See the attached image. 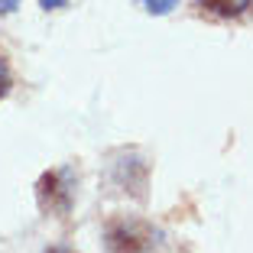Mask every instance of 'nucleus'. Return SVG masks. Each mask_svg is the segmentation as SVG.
Segmentation results:
<instances>
[{
    "instance_id": "obj_4",
    "label": "nucleus",
    "mask_w": 253,
    "mask_h": 253,
    "mask_svg": "<svg viewBox=\"0 0 253 253\" xmlns=\"http://www.w3.org/2000/svg\"><path fill=\"white\" fill-rule=\"evenodd\" d=\"M143 7L149 10V13H156V16H163V13H169L172 7H175V3H179V0H140Z\"/></svg>"
},
{
    "instance_id": "obj_3",
    "label": "nucleus",
    "mask_w": 253,
    "mask_h": 253,
    "mask_svg": "<svg viewBox=\"0 0 253 253\" xmlns=\"http://www.w3.org/2000/svg\"><path fill=\"white\" fill-rule=\"evenodd\" d=\"M198 7L211 16H221V20H237L253 7V0H198Z\"/></svg>"
},
{
    "instance_id": "obj_6",
    "label": "nucleus",
    "mask_w": 253,
    "mask_h": 253,
    "mask_svg": "<svg viewBox=\"0 0 253 253\" xmlns=\"http://www.w3.org/2000/svg\"><path fill=\"white\" fill-rule=\"evenodd\" d=\"M39 3H42L45 10H62V7L68 3V0H39Z\"/></svg>"
},
{
    "instance_id": "obj_2",
    "label": "nucleus",
    "mask_w": 253,
    "mask_h": 253,
    "mask_svg": "<svg viewBox=\"0 0 253 253\" xmlns=\"http://www.w3.org/2000/svg\"><path fill=\"white\" fill-rule=\"evenodd\" d=\"M39 201H42L45 211H55V214L68 211V205H72V192L62 185V175H59V172L42 175V182H39Z\"/></svg>"
},
{
    "instance_id": "obj_7",
    "label": "nucleus",
    "mask_w": 253,
    "mask_h": 253,
    "mask_svg": "<svg viewBox=\"0 0 253 253\" xmlns=\"http://www.w3.org/2000/svg\"><path fill=\"white\" fill-rule=\"evenodd\" d=\"M16 7H20V0H0V13H10Z\"/></svg>"
},
{
    "instance_id": "obj_8",
    "label": "nucleus",
    "mask_w": 253,
    "mask_h": 253,
    "mask_svg": "<svg viewBox=\"0 0 253 253\" xmlns=\"http://www.w3.org/2000/svg\"><path fill=\"white\" fill-rule=\"evenodd\" d=\"M45 253H72L68 247H52V250H45Z\"/></svg>"
},
{
    "instance_id": "obj_1",
    "label": "nucleus",
    "mask_w": 253,
    "mask_h": 253,
    "mask_svg": "<svg viewBox=\"0 0 253 253\" xmlns=\"http://www.w3.org/2000/svg\"><path fill=\"white\" fill-rule=\"evenodd\" d=\"M107 244L114 253H146L153 247V234L143 224H114L107 231Z\"/></svg>"
},
{
    "instance_id": "obj_5",
    "label": "nucleus",
    "mask_w": 253,
    "mask_h": 253,
    "mask_svg": "<svg viewBox=\"0 0 253 253\" xmlns=\"http://www.w3.org/2000/svg\"><path fill=\"white\" fill-rule=\"evenodd\" d=\"M7 91H10V75H7V68L0 65V97L7 94Z\"/></svg>"
}]
</instances>
